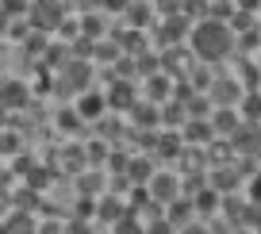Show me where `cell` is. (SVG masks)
<instances>
[{
    "instance_id": "cell-1",
    "label": "cell",
    "mask_w": 261,
    "mask_h": 234,
    "mask_svg": "<svg viewBox=\"0 0 261 234\" xmlns=\"http://www.w3.org/2000/svg\"><path fill=\"white\" fill-rule=\"evenodd\" d=\"M188 54L196 58V62H207V65H219L227 62L230 54H234V31H230L223 19H212L204 16L196 27H188Z\"/></svg>"
},
{
    "instance_id": "cell-21",
    "label": "cell",
    "mask_w": 261,
    "mask_h": 234,
    "mask_svg": "<svg viewBox=\"0 0 261 234\" xmlns=\"http://www.w3.org/2000/svg\"><path fill=\"white\" fill-rule=\"evenodd\" d=\"M158 119H165V123H173V127H180V123L188 119V112H185V104H180V100H162V112H158Z\"/></svg>"
},
{
    "instance_id": "cell-25",
    "label": "cell",
    "mask_w": 261,
    "mask_h": 234,
    "mask_svg": "<svg viewBox=\"0 0 261 234\" xmlns=\"http://www.w3.org/2000/svg\"><path fill=\"white\" fill-rule=\"evenodd\" d=\"M100 31H104V19L100 16H81V23H77V35H85V39H100Z\"/></svg>"
},
{
    "instance_id": "cell-2",
    "label": "cell",
    "mask_w": 261,
    "mask_h": 234,
    "mask_svg": "<svg viewBox=\"0 0 261 234\" xmlns=\"http://www.w3.org/2000/svg\"><path fill=\"white\" fill-rule=\"evenodd\" d=\"M62 19H65V0H31V4H27V23L46 31V35L54 31Z\"/></svg>"
},
{
    "instance_id": "cell-36",
    "label": "cell",
    "mask_w": 261,
    "mask_h": 234,
    "mask_svg": "<svg viewBox=\"0 0 261 234\" xmlns=\"http://www.w3.org/2000/svg\"><path fill=\"white\" fill-rule=\"evenodd\" d=\"M96 185H100V177H85V180H81V192H92Z\"/></svg>"
},
{
    "instance_id": "cell-22",
    "label": "cell",
    "mask_w": 261,
    "mask_h": 234,
    "mask_svg": "<svg viewBox=\"0 0 261 234\" xmlns=\"http://www.w3.org/2000/svg\"><path fill=\"white\" fill-rule=\"evenodd\" d=\"M188 85H192V92H207V85H212V65H207V62L192 65V73H188Z\"/></svg>"
},
{
    "instance_id": "cell-31",
    "label": "cell",
    "mask_w": 261,
    "mask_h": 234,
    "mask_svg": "<svg viewBox=\"0 0 261 234\" xmlns=\"http://www.w3.org/2000/svg\"><path fill=\"white\" fill-rule=\"evenodd\" d=\"M96 58L100 62H115V58H119V42H104L100 39L96 42Z\"/></svg>"
},
{
    "instance_id": "cell-16",
    "label": "cell",
    "mask_w": 261,
    "mask_h": 234,
    "mask_svg": "<svg viewBox=\"0 0 261 234\" xmlns=\"http://www.w3.org/2000/svg\"><path fill=\"white\" fill-rule=\"evenodd\" d=\"M180 146H185V142H180L177 131H165V135H158V138H154V153H158V158H165V162H177Z\"/></svg>"
},
{
    "instance_id": "cell-9",
    "label": "cell",
    "mask_w": 261,
    "mask_h": 234,
    "mask_svg": "<svg viewBox=\"0 0 261 234\" xmlns=\"http://www.w3.org/2000/svg\"><path fill=\"white\" fill-rule=\"evenodd\" d=\"M185 31H188V16L173 12V16L165 19V23H158V42H162V46H177Z\"/></svg>"
},
{
    "instance_id": "cell-4",
    "label": "cell",
    "mask_w": 261,
    "mask_h": 234,
    "mask_svg": "<svg viewBox=\"0 0 261 234\" xmlns=\"http://www.w3.org/2000/svg\"><path fill=\"white\" fill-rule=\"evenodd\" d=\"M212 138H219V135L212 131L207 115H188V119L180 123V142L185 146H207Z\"/></svg>"
},
{
    "instance_id": "cell-13",
    "label": "cell",
    "mask_w": 261,
    "mask_h": 234,
    "mask_svg": "<svg viewBox=\"0 0 261 234\" xmlns=\"http://www.w3.org/2000/svg\"><path fill=\"white\" fill-rule=\"evenodd\" d=\"M188 203H192L196 215H215V211H219V192L204 185V188H196V192L188 196Z\"/></svg>"
},
{
    "instance_id": "cell-38",
    "label": "cell",
    "mask_w": 261,
    "mask_h": 234,
    "mask_svg": "<svg viewBox=\"0 0 261 234\" xmlns=\"http://www.w3.org/2000/svg\"><path fill=\"white\" fill-rule=\"evenodd\" d=\"M162 12H180V4L177 0H162Z\"/></svg>"
},
{
    "instance_id": "cell-41",
    "label": "cell",
    "mask_w": 261,
    "mask_h": 234,
    "mask_svg": "<svg viewBox=\"0 0 261 234\" xmlns=\"http://www.w3.org/2000/svg\"><path fill=\"white\" fill-rule=\"evenodd\" d=\"M0 173H4V169H0Z\"/></svg>"
},
{
    "instance_id": "cell-20",
    "label": "cell",
    "mask_w": 261,
    "mask_h": 234,
    "mask_svg": "<svg viewBox=\"0 0 261 234\" xmlns=\"http://www.w3.org/2000/svg\"><path fill=\"white\" fill-rule=\"evenodd\" d=\"M123 12H127V19L135 27H150V16H154L146 0H127V8H123Z\"/></svg>"
},
{
    "instance_id": "cell-10",
    "label": "cell",
    "mask_w": 261,
    "mask_h": 234,
    "mask_svg": "<svg viewBox=\"0 0 261 234\" xmlns=\"http://www.w3.org/2000/svg\"><path fill=\"white\" fill-rule=\"evenodd\" d=\"M77 115H81L85 123H96L100 115L108 112V104H104V96L100 92H81V100H77V108H73Z\"/></svg>"
},
{
    "instance_id": "cell-11",
    "label": "cell",
    "mask_w": 261,
    "mask_h": 234,
    "mask_svg": "<svg viewBox=\"0 0 261 234\" xmlns=\"http://www.w3.org/2000/svg\"><path fill=\"white\" fill-rule=\"evenodd\" d=\"M104 104H108V108H115V112L130 108V104H135V81H115L112 89H108Z\"/></svg>"
},
{
    "instance_id": "cell-6",
    "label": "cell",
    "mask_w": 261,
    "mask_h": 234,
    "mask_svg": "<svg viewBox=\"0 0 261 234\" xmlns=\"http://www.w3.org/2000/svg\"><path fill=\"white\" fill-rule=\"evenodd\" d=\"M230 153H257V123H250V119H242L234 131H230Z\"/></svg>"
},
{
    "instance_id": "cell-19",
    "label": "cell",
    "mask_w": 261,
    "mask_h": 234,
    "mask_svg": "<svg viewBox=\"0 0 261 234\" xmlns=\"http://www.w3.org/2000/svg\"><path fill=\"white\" fill-rule=\"evenodd\" d=\"M173 203V211L165 215V223L169 226H185L188 219H192V203H188V196H177V200H169Z\"/></svg>"
},
{
    "instance_id": "cell-7",
    "label": "cell",
    "mask_w": 261,
    "mask_h": 234,
    "mask_svg": "<svg viewBox=\"0 0 261 234\" xmlns=\"http://www.w3.org/2000/svg\"><path fill=\"white\" fill-rule=\"evenodd\" d=\"M207 185H212L215 192L223 196V192H234V188L242 185V177H238V169H234L230 162H215V165H212V177H207Z\"/></svg>"
},
{
    "instance_id": "cell-37",
    "label": "cell",
    "mask_w": 261,
    "mask_h": 234,
    "mask_svg": "<svg viewBox=\"0 0 261 234\" xmlns=\"http://www.w3.org/2000/svg\"><path fill=\"white\" fill-rule=\"evenodd\" d=\"M112 169H119V173L127 169V158H123V153H115V158H112Z\"/></svg>"
},
{
    "instance_id": "cell-27",
    "label": "cell",
    "mask_w": 261,
    "mask_h": 234,
    "mask_svg": "<svg viewBox=\"0 0 261 234\" xmlns=\"http://www.w3.org/2000/svg\"><path fill=\"white\" fill-rule=\"evenodd\" d=\"M23 177H27V185H31V188H50V169H42V165H31Z\"/></svg>"
},
{
    "instance_id": "cell-35",
    "label": "cell",
    "mask_w": 261,
    "mask_h": 234,
    "mask_svg": "<svg viewBox=\"0 0 261 234\" xmlns=\"http://www.w3.org/2000/svg\"><path fill=\"white\" fill-rule=\"evenodd\" d=\"M100 4H104L108 12H123V8H127V0H100Z\"/></svg>"
},
{
    "instance_id": "cell-28",
    "label": "cell",
    "mask_w": 261,
    "mask_h": 234,
    "mask_svg": "<svg viewBox=\"0 0 261 234\" xmlns=\"http://www.w3.org/2000/svg\"><path fill=\"white\" fill-rule=\"evenodd\" d=\"M81 123H85V119H81V115L73 112V108H65V112H58V127H62L65 135H73V131L81 127Z\"/></svg>"
},
{
    "instance_id": "cell-5",
    "label": "cell",
    "mask_w": 261,
    "mask_h": 234,
    "mask_svg": "<svg viewBox=\"0 0 261 234\" xmlns=\"http://www.w3.org/2000/svg\"><path fill=\"white\" fill-rule=\"evenodd\" d=\"M27 104H31V89H27L23 81H0V108L4 112H27Z\"/></svg>"
},
{
    "instance_id": "cell-40",
    "label": "cell",
    "mask_w": 261,
    "mask_h": 234,
    "mask_svg": "<svg viewBox=\"0 0 261 234\" xmlns=\"http://www.w3.org/2000/svg\"><path fill=\"white\" fill-rule=\"evenodd\" d=\"M4 123H8V112H4V108H0V127H4Z\"/></svg>"
},
{
    "instance_id": "cell-26",
    "label": "cell",
    "mask_w": 261,
    "mask_h": 234,
    "mask_svg": "<svg viewBox=\"0 0 261 234\" xmlns=\"http://www.w3.org/2000/svg\"><path fill=\"white\" fill-rule=\"evenodd\" d=\"M146 96L154 100V104L169 100V77H150V85H146Z\"/></svg>"
},
{
    "instance_id": "cell-33",
    "label": "cell",
    "mask_w": 261,
    "mask_h": 234,
    "mask_svg": "<svg viewBox=\"0 0 261 234\" xmlns=\"http://www.w3.org/2000/svg\"><path fill=\"white\" fill-rule=\"evenodd\" d=\"M92 54V39H77V46H69V58H89Z\"/></svg>"
},
{
    "instance_id": "cell-32",
    "label": "cell",
    "mask_w": 261,
    "mask_h": 234,
    "mask_svg": "<svg viewBox=\"0 0 261 234\" xmlns=\"http://www.w3.org/2000/svg\"><path fill=\"white\" fill-rule=\"evenodd\" d=\"M39 92V96H46V92H54V85H50V69L42 65L39 69V77H35V89H31V96Z\"/></svg>"
},
{
    "instance_id": "cell-17",
    "label": "cell",
    "mask_w": 261,
    "mask_h": 234,
    "mask_svg": "<svg viewBox=\"0 0 261 234\" xmlns=\"http://www.w3.org/2000/svg\"><path fill=\"white\" fill-rule=\"evenodd\" d=\"M8 200H12V207H23V211H39V207H42V196H39V188H31V185L16 188V192H12Z\"/></svg>"
},
{
    "instance_id": "cell-15",
    "label": "cell",
    "mask_w": 261,
    "mask_h": 234,
    "mask_svg": "<svg viewBox=\"0 0 261 234\" xmlns=\"http://www.w3.org/2000/svg\"><path fill=\"white\" fill-rule=\"evenodd\" d=\"M0 226H4V230H35L39 219H35L31 211H23V207H8V215L0 219Z\"/></svg>"
},
{
    "instance_id": "cell-39",
    "label": "cell",
    "mask_w": 261,
    "mask_h": 234,
    "mask_svg": "<svg viewBox=\"0 0 261 234\" xmlns=\"http://www.w3.org/2000/svg\"><path fill=\"white\" fill-rule=\"evenodd\" d=\"M12 207V200H8V192H0V211H8Z\"/></svg>"
},
{
    "instance_id": "cell-24",
    "label": "cell",
    "mask_w": 261,
    "mask_h": 234,
    "mask_svg": "<svg viewBox=\"0 0 261 234\" xmlns=\"http://www.w3.org/2000/svg\"><path fill=\"white\" fill-rule=\"evenodd\" d=\"M146 203H154V200H150V188H146V185H130L127 207H130V211H146Z\"/></svg>"
},
{
    "instance_id": "cell-34",
    "label": "cell",
    "mask_w": 261,
    "mask_h": 234,
    "mask_svg": "<svg viewBox=\"0 0 261 234\" xmlns=\"http://www.w3.org/2000/svg\"><path fill=\"white\" fill-rule=\"evenodd\" d=\"M257 4H261V0H234L238 12H257Z\"/></svg>"
},
{
    "instance_id": "cell-29",
    "label": "cell",
    "mask_w": 261,
    "mask_h": 234,
    "mask_svg": "<svg viewBox=\"0 0 261 234\" xmlns=\"http://www.w3.org/2000/svg\"><path fill=\"white\" fill-rule=\"evenodd\" d=\"M253 46H257V27H246L242 39H234V50H242V54H253Z\"/></svg>"
},
{
    "instance_id": "cell-18",
    "label": "cell",
    "mask_w": 261,
    "mask_h": 234,
    "mask_svg": "<svg viewBox=\"0 0 261 234\" xmlns=\"http://www.w3.org/2000/svg\"><path fill=\"white\" fill-rule=\"evenodd\" d=\"M130 123H135V127H158V108H154V100H150V104H130Z\"/></svg>"
},
{
    "instance_id": "cell-8",
    "label": "cell",
    "mask_w": 261,
    "mask_h": 234,
    "mask_svg": "<svg viewBox=\"0 0 261 234\" xmlns=\"http://www.w3.org/2000/svg\"><path fill=\"white\" fill-rule=\"evenodd\" d=\"M242 92L246 89H238L230 77H212V85H207V100H212V104H238Z\"/></svg>"
},
{
    "instance_id": "cell-30",
    "label": "cell",
    "mask_w": 261,
    "mask_h": 234,
    "mask_svg": "<svg viewBox=\"0 0 261 234\" xmlns=\"http://www.w3.org/2000/svg\"><path fill=\"white\" fill-rule=\"evenodd\" d=\"M27 4H31V0H0V12H4V16H27Z\"/></svg>"
},
{
    "instance_id": "cell-14",
    "label": "cell",
    "mask_w": 261,
    "mask_h": 234,
    "mask_svg": "<svg viewBox=\"0 0 261 234\" xmlns=\"http://www.w3.org/2000/svg\"><path fill=\"white\" fill-rule=\"evenodd\" d=\"M123 177H127V185H146V180L154 177V162H150V158H127Z\"/></svg>"
},
{
    "instance_id": "cell-23",
    "label": "cell",
    "mask_w": 261,
    "mask_h": 234,
    "mask_svg": "<svg viewBox=\"0 0 261 234\" xmlns=\"http://www.w3.org/2000/svg\"><path fill=\"white\" fill-rule=\"evenodd\" d=\"M4 153H12V158L23 153V135H19V131H0V158H4Z\"/></svg>"
},
{
    "instance_id": "cell-12",
    "label": "cell",
    "mask_w": 261,
    "mask_h": 234,
    "mask_svg": "<svg viewBox=\"0 0 261 234\" xmlns=\"http://www.w3.org/2000/svg\"><path fill=\"white\" fill-rule=\"evenodd\" d=\"M92 211H96V219H92V223H104V226H112L115 219H119L123 211H127V203H123V200H115V196H100Z\"/></svg>"
},
{
    "instance_id": "cell-3",
    "label": "cell",
    "mask_w": 261,
    "mask_h": 234,
    "mask_svg": "<svg viewBox=\"0 0 261 234\" xmlns=\"http://www.w3.org/2000/svg\"><path fill=\"white\" fill-rule=\"evenodd\" d=\"M146 188H150V200H154V203L169 207V200L180 196V177H177V173H154V177L146 180Z\"/></svg>"
}]
</instances>
